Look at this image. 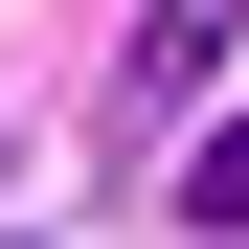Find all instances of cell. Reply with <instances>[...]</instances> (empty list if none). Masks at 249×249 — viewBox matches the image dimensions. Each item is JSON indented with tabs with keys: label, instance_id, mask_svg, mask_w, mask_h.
Listing matches in <instances>:
<instances>
[{
	"label": "cell",
	"instance_id": "7a4b0ae2",
	"mask_svg": "<svg viewBox=\"0 0 249 249\" xmlns=\"http://www.w3.org/2000/svg\"><path fill=\"white\" fill-rule=\"evenodd\" d=\"M181 227H249V113H227V136H181Z\"/></svg>",
	"mask_w": 249,
	"mask_h": 249
},
{
	"label": "cell",
	"instance_id": "6da1fadb",
	"mask_svg": "<svg viewBox=\"0 0 249 249\" xmlns=\"http://www.w3.org/2000/svg\"><path fill=\"white\" fill-rule=\"evenodd\" d=\"M227 68V0H136V46H113V113H181Z\"/></svg>",
	"mask_w": 249,
	"mask_h": 249
}]
</instances>
